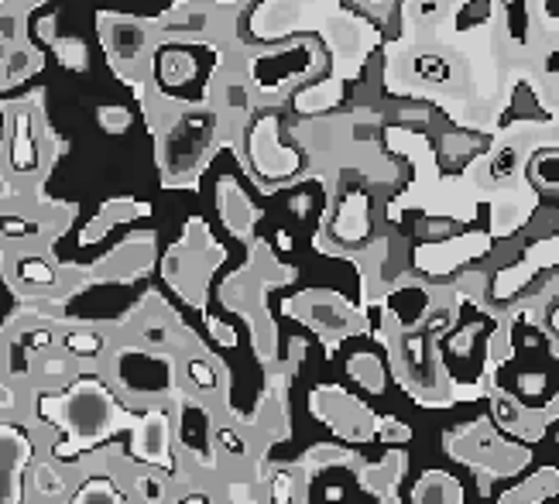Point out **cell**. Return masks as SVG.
I'll list each match as a JSON object with an SVG mask.
<instances>
[{"label": "cell", "mask_w": 559, "mask_h": 504, "mask_svg": "<svg viewBox=\"0 0 559 504\" xmlns=\"http://www.w3.org/2000/svg\"><path fill=\"white\" fill-rule=\"evenodd\" d=\"M309 316H313V323L319 326V330H326V333H343L350 326V319L343 316L340 309H333V306H313V309H309Z\"/></svg>", "instance_id": "5bb4252c"}, {"label": "cell", "mask_w": 559, "mask_h": 504, "mask_svg": "<svg viewBox=\"0 0 559 504\" xmlns=\"http://www.w3.org/2000/svg\"><path fill=\"white\" fill-rule=\"evenodd\" d=\"M340 237H343V230L347 227H354L350 230V240L354 237H361V234H367V216H364V196H350L347 199V206H343V213H340Z\"/></svg>", "instance_id": "ba28073f"}, {"label": "cell", "mask_w": 559, "mask_h": 504, "mask_svg": "<svg viewBox=\"0 0 559 504\" xmlns=\"http://www.w3.org/2000/svg\"><path fill=\"white\" fill-rule=\"evenodd\" d=\"M14 168L18 172L35 168V141L28 134V117H18V127H14Z\"/></svg>", "instance_id": "52a82bcc"}, {"label": "cell", "mask_w": 559, "mask_h": 504, "mask_svg": "<svg viewBox=\"0 0 559 504\" xmlns=\"http://www.w3.org/2000/svg\"><path fill=\"white\" fill-rule=\"evenodd\" d=\"M415 501H460V487L443 477H426L415 491Z\"/></svg>", "instance_id": "30bf717a"}, {"label": "cell", "mask_w": 559, "mask_h": 504, "mask_svg": "<svg viewBox=\"0 0 559 504\" xmlns=\"http://www.w3.org/2000/svg\"><path fill=\"white\" fill-rule=\"evenodd\" d=\"M18 278H21V285H28V288H52L55 282H59L55 268L45 258H21Z\"/></svg>", "instance_id": "5b68a950"}, {"label": "cell", "mask_w": 559, "mask_h": 504, "mask_svg": "<svg viewBox=\"0 0 559 504\" xmlns=\"http://www.w3.org/2000/svg\"><path fill=\"white\" fill-rule=\"evenodd\" d=\"M38 66H42V55H38L35 48H14V52L4 59V69H0V72H4L7 83H14V79L31 76Z\"/></svg>", "instance_id": "8992f818"}, {"label": "cell", "mask_w": 559, "mask_h": 504, "mask_svg": "<svg viewBox=\"0 0 559 504\" xmlns=\"http://www.w3.org/2000/svg\"><path fill=\"white\" fill-rule=\"evenodd\" d=\"M522 384H525V391H529V395L542 391V378H522Z\"/></svg>", "instance_id": "d4e9b609"}, {"label": "cell", "mask_w": 559, "mask_h": 504, "mask_svg": "<svg viewBox=\"0 0 559 504\" xmlns=\"http://www.w3.org/2000/svg\"><path fill=\"white\" fill-rule=\"evenodd\" d=\"M103 42H107V52L114 55L117 62H134L141 55V48H145V28L134 21H114L103 31Z\"/></svg>", "instance_id": "7a4b0ae2"}, {"label": "cell", "mask_w": 559, "mask_h": 504, "mask_svg": "<svg viewBox=\"0 0 559 504\" xmlns=\"http://www.w3.org/2000/svg\"><path fill=\"white\" fill-rule=\"evenodd\" d=\"M529 172L539 189H559V155H535Z\"/></svg>", "instance_id": "9c48e42d"}, {"label": "cell", "mask_w": 559, "mask_h": 504, "mask_svg": "<svg viewBox=\"0 0 559 504\" xmlns=\"http://www.w3.org/2000/svg\"><path fill=\"white\" fill-rule=\"evenodd\" d=\"M553 330H556V336H559V306L553 309Z\"/></svg>", "instance_id": "484cf974"}, {"label": "cell", "mask_w": 559, "mask_h": 504, "mask_svg": "<svg viewBox=\"0 0 559 504\" xmlns=\"http://www.w3.org/2000/svg\"><path fill=\"white\" fill-rule=\"evenodd\" d=\"M100 124L107 127V131L121 134L127 131V124H131V114H127L124 107H100Z\"/></svg>", "instance_id": "2e32d148"}, {"label": "cell", "mask_w": 559, "mask_h": 504, "mask_svg": "<svg viewBox=\"0 0 559 504\" xmlns=\"http://www.w3.org/2000/svg\"><path fill=\"white\" fill-rule=\"evenodd\" d=\"M206 141H210V117H182L165 138V158L172 162V172L193 168L206 151Z\"/></svg>", "instance_id": "6da1fadb"}, {"label": "cell", "mask_w": 559, "mask_h": 504, "mask_svg": "<svg viewBox=\"0 0 559 504\" xmlns=\"http://www.w3.org/2000/svg\"><path fill=\"white\" fill-rule=\"evenodd\" d=\"M220 213L227 216V223H230V230H237V234H244L247 227H251V220L258 213L251 210V203L237 192L230 182H223L220 186Z\"/></svg>", "instance_id": "277c9868"}, {"label": "cell", "mask_w": 559, "mask_h": 504, "mask_svg": "<svg viewBox=\"0 0 559 504\" xmlns=\"http://www.w3.org/2000/svg\"><path fill=\"white\" fill-rule=\"evenodd\" d=\"M186 381L193 384L196 391H213L217 388V371H213L206 357H189L186 360Z\"/></svg>", "instance_id": "8fae6325"}, {"label": "cell", "mask_w": 559, "mask_h": 504, "mask_svg": "<svg viewBox=\"0 0 559 504\" xmlns=\"http://www.w3.org/2000/svg\"><path fill=\"white\" fill-rule=\"evenodd\" d=\"M31 223L21 220V216H0V234L4 237H28L31 234Z\"/></svg>", "instance_id": "d6986e66"}, {"label": "cell", "mask_w": 559, "mask_h": 504, "mask_svg": "<svg viewBox=\"0 0 559 504\" xmlns=\"http://www.w3.org/2000/svg\"><path fill=\"white\" fill-rule=\"evenodd\" d=\"M165 446H169V422H165L158 412L145 415L138 426V453L145 456V460L158 463L165 456Z\"/></svg>", "instance_id": "3957f363"}, {"label": "cell", "mask_w": 559, "mask_h": 504, "mask_svg": "<svg viewBox=\"0 0 559 504\" xmlns=\"http://www.w3.org/2000/svg\"><path fill=\"white\" fill-rule=\"evenodd\" d=\"M138 491L145 494L148 501H162V498H165L162 484H158V480H151L148 474H141V477H138Z\"/></svg>", "instance_id": "44dd1931"}, {"label": "cell", "mask_w": 559, "mask_h": 504, "mask_svg": "<svg viewBox=\"0 0 559 504\" xmlns=\"http://www.w3.org/2000/svg\"><path fill=\"white\" fill-rule=\"evenodd\" d=\"M66 350L73 357H97L100 350H103V340H100V333H93V330H86V333H66Z\"/></svg>", "instance_id": "7c38bea8"}, {"label": "cell", "mask_w": 559, "mask_h": 504, "mask_svg": "<svg viewBox=\"0 0 559 504\" xmlns=\"http://www.w3.org/2000/svg\"><path fill=\"white\" fill-rule=\"evenodd\" d=\"M450 234H453L450 220H426V227H422V237H429V240H443Z\"/></svg>", "instance_id": "ffe728a7"}, {"label": "cell", "mask_w": 559, "mask_h": 504, "mask_svg": "<svg viewBox=\"0 0 559 504\" xmlns=\"http://www.w3.org/2000/svg\"><path fill=\"white\" fill-rule=\"evenodd\" d=\"M491 18V4L487 0H470L467 11L460 14V28H470V24H481Z\"/></svg>", "instance_id": "e0dca14e"}, {"label": "cell", "mask_w": 559, "mask_h": 504, "mask_svg": "<svg viewBox=\"0 0 559 504\" xmlns=\"http://www.w3.org/2000/svg\"><path fill=\"white\" fill-rule=\"evenodd\" d=\"M55 52H59L62 66L69 69H86V48L73 42V38H55Z\"/></svg>", "instance_id": "9a60e30c"}, {"label": "cell", "mask_w": 559, "mask_h": 504, "mask_svg": "<svg viewBox=\"0 0 559 504\" xmlns=\"http://www.w3.org/2000/svg\"><path fill=\"white\" fill-rule=\"evenodd\" d=\"M69 371V360L66 357H45V364H42V374L45 378H55V374H66Z\"/></svg>", "instance_id": "7402d4cb"}, {"label": "cell", "mask_w": 559, "mask_h": 504, "mask_svg": "<svg viewBox=\"0 0 559 504\" xmlns=\"http://www.w3.org/2000/svg\"><path fill=\"white\" fill-rule=\"evenodd\" d=\"M0 38H4V42H14V38H18V18H14V14H0Z\"/></svg>", "instance_id": "603a6c76"}, {"label": "cell", "mask_w": 559, "mask_h": 504, "mask_svg": "<svg viewBox=\"0 0 559 504\" xmlns=\"http://www.w3.org/2000/svg\"><path fill=\"white\" fill-rule=\"evenodd\" d=\"M217 446H220V450H227L230 456H244L247 453L244 439L237 436L234 429H217Z\"/></svg>", "instance_id": "ac0fdd59"}, {"label": "cell", "mask_w": 559, "mask_h": 504, "mask_svg": "<svg viewBox=\"0 0 559 504\" xmlns=\"http://www.w3.org/2000/svg\"><path fill=\"white\" fill-rule=\"evenodd\" d=\"M508 165H515V151H505V155L498 158V165H494V175H508Z\"/></svg>", "instance_id": "cb8c5ba5"}, {"label": "cell", "mask_w": 559, "mask_h": 504, "mask_svg": "<svg viewBox=\"0 0 559 504\" xmlns=\"http://www.w3.org/2000/svg\"><path fill=\"white\" fill-rule=\"evenodd\" d=\"M62 491H66L62 474L55 467H49V463H42V467L35 470V494L38 498H59Z\"/></svg>", "instance_id": "4fadbf2b"}]
</instances>
